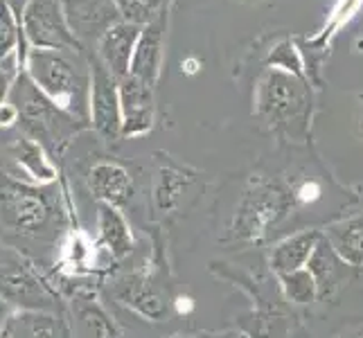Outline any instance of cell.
Masks as SVG:
<instances>
[{
  "label": "cell",
  "instance_id": "obj_14",
  "mask_svg": "<svg viewBox=\"0 0 363 338\" xmlns=\"http://www.w3.org/2000/svg\"><path fill=\"white\" fill-rule=\"evenodd\" d=\"M113 298L149 320H162L169 314V300L147 273H131L113 286Z\"/></svg>",
  "mask_w": 363,
  "mask_h": 338
},
{
  "label": "cell",
  "instance_id": "obj_15",
  "mask_svg": "<svg viewBox=\"0 0 363 338\" xmlns=\"http://www.w3.org/2000/svg\"><path fill=\"white\" fill-rule=\"evenodd\" d=\"M140 30H143L140 25L120 21L99 39V43L93 50L95 57L102 61L106 70L113 74L118 81L129 77L131 59L135 52L138 39H140Z\"/></svg>",
  "mask_w": 363,
  "mask_h": 338
},
{
  "label": "cell",
  "instance_id": "obj_1",
  "mask_svg": "<svg viewBox=\"0 0 363 338\" xmlns=\"http://www.w3.org/2000/svg\"><path fill=\"white\" fill-rule=\"evenodd\" d=\"M66 217L57 183L39 185L14 174H0V242L48 246L57 242Z\"/></svg>",
  "mask_w": 363,
  "mask_h": 338
},
{
  "label": "cell",
  "instance_id": "obj_17",
  "mask_svg": "<svg viewBox=\"0 0 363 338\" xmlns=\"http://www.w3.org/2000/svg\"><path fill=\"white\" fill-rule=\"evenodd\" d=\"M323 232L320 230H303L291 237H286L280 244H275L271 250L269 264L275 275H286L300 269H307L311 253L316 250Z\"/></svg>",
  "mask_w": 363,
  "mask_h": 338
},
{
  "label": "cell",
  "instance_id": "obj_23",
  "mask_svg": "<svg viewBox=\"0 0 363 338\" xmlns=\"http://www.w3.org/2000/svg\"><path fill=\"white\" fill-rule=\"evenodd\" d=\"M28 338H70L66 325L52 311H14Z\"/></svg>",
  "mask_w": 363,
  "mask_h": 338
},
{
  "label": "cell",
  "instance_id": "obj_26",
  "mask_svg": "<svg viewBox=\"0 0 363 338\" xmlns=\"http://www.w3.org/2000/svg\"><path fill=\"white\" fill-rule=\"evenodd\" d=\"M21 70L23 68H21L18 57H11L0 64V104L9 97V91H11V86H14L16 77L21 74Z\"/></svg>",
  "mask_w": 363,
  "mask_h": 338
},
{
  "label": "cell",
  "instance_id": "obj_25",
  "mask_svg": "<svg viewBox=\"0 0 363 338\" xmlns=\"http://www.w3.org/2000/svg\"><path fill=\"white\" fill-rule=\"evenodd\" d=\"M116 7L120 9L122 21L135 23V25H147L156 21L162 11L172 9L174 0H113Z\"/></svg>",
  "mask_w": 363,
  "mask_h": 338
},
{
  "label": "cell",
  "instance_id": "obj_3",
  "mask_svg": "<svg viewBox=\"0 0 363 338\" xmlns=\"http://www.w3.org/2000/svg\"><path fill=\"white\" fill-rule=\"evenodd\" d=\"M9 102L18 108L16 129L39 142L57 165L61 156L66 154V149L77 140V135L91 129L89 122L70 116L68 111L45 97L25 70H21L14 86H11Z\"/></svg>",
  "mask_w": 363,
  "mask_h": 338
},
{
  "label": "cell",
  "instance_id": "obj_20",
  "mask_svg": "<svg viewBox=\"0 0 363 338\" xmlns=\"http://www.w3.org/2000/svg\"><path fill=\"white\" fill-rule=\"evenodd\" d=\"M323 235L350 269L363 266V215L332 223Z\"/></svg>",
  "mask_w": 363,
  "mask_h": 338
},
{
  "label": "cell",
  "instance_id": "obj_28",
  "mask_svg": "<svg viewBox=\"0 0 363 338\" xmlns=\"http://www.w3.org/2000/svg\"><path fill=\"white\" fill-rule=\"evenodd\" d=\"M0 338H28V336H25V332H23V327H21V322H18L14 311H11V316L5 320L3 327H0Z\"/></svg>",
  "mask_w": 363,
  "mask_h": 338
},
{
  "label": "cell",
  "instance_id": "obj_11",
  "mask_svg": "<svg viewBox=\"0 0 363 338\" xmlns=\"http://www.w3.org/2000/svg\"><path fill=\"white\" fill-rule=\"evenodd\" d=\"M169 11L172 9L162 11L156 21L143 25L140 39H138L135 52H133V59H131L129 74H131V77H135L138 81L152 86V89H156V84L160 79V72H162V61H165Z\"/></svg>",
  "mask_w": 363,
  "mask_h": 338
},
{
  "label": "cell",
  "instance_id": "obj_27",
  "mask_svg": "<svg viewBox=\"0 0 363 338\" xmlns=\"http://www.w3.org/2000/svg\"><path fill=\"white\" fill-rule=\"evenodd\" d=\"M18 127V108L9 102V97L0 104V131Z\"/></svg>",
  "mask_w": 363,
  "mask_h": 338
},
{
  "label": "cell",
  "instance_id": "obj_8",
  "mask_svg": "<svg viewBox=\"0 0 363 338\" xmlns=\"http://www.w3.org/2000/svg\"><path fill=\"white\" fill-rule=\"evenodd\" d=\"M86 59L91 66V129L99 140L116 142L122 137L120 84L95 52H86Z\"/></svg>",
  "mask_w": 363,
  "mask_h": 338
},
{
  "label": "cell",
  "instance_id": "obj_12",
  "mask_svg": "<svg viewBox=\"0 0 363 338\" xmlns=\"http://www.w3.org/2000/svg\"><path fill=\"white\" fill-rule=\"evenodd\" d=\"M86 183H89L91 194L99 203L120 210L131 201L135 192V183L129 167L113 158H102L93 162L89 174H86Z\"/></svg>",
  "mask_w": 363,
  "mask_h": 338
},
{
  "label": "cell",
  "instance_id": "obj_24",
  "mask_svg": "<svg viewBox=\"0 0 363 338\" xmlns=\"http://www.w3.org/2000/svg\"><path fill=\"white\" fill-rule=\"evenodd\" d=\"M280 284H282V291L284 298L289 300L294 305H309L318 300V286L314 275H311L307 269H300L294 273H286V275H278Z\"/></svg>",
  "mask_w": 363,
  "mask_h": 338
},
{
  "label": "cell",
  "instance_id": "obj_5",
  "mask_svg": "<svg viewBox=\"0 0 363 338\" xmlns=\"http://www.w3.org/2000/svg\"><path fill=\"white\" fill-rule=\"evenodd\" d=\"M296 194L280 179H253L237 203L235 217L228 228L233 244L253 246L264 242L269 232L291 215Z\"/></svg>",
  "mask_w": 363,
  "mask_h": 338
},
{
  "label": "cell",
  "instance_id": "obj_21",
  "mask_svg": "<svg viewBox=\"0 0 363 338\" xmlns=\"http://www.w3.org/2000/svg\"><path fill=\"white\" fill-rule=\"evenodd\" d=\"M74 322H77L79 338H122L120 327L106 314V309L91 300L74 303Z\"/></svg>",
  "mask_w": 363,
  "mask_h": 338
},
{
  "label": "cell",
  "instance_id": "obj_4",
  "mask_svg": "<svg viewBox=\"0 0 363 338\" xmlns=\"http://www.w3.org/2000/svg\"><path fill=\"white\" fill-rule=\"evenodd\" d=\"M23 70L57 106L91 124V66L86 52L30 50Z\"/></svg>",
  "mask_w": 363,
  "mask_h": 338
},
{
  "label": "cell",
  "instance_id": "obj_7",
  "mask_svg": "<svg viewBox=\"0 0 363 338\" xmlns=\"http://www.w3.org/2000/svg\"><path fill=\"white\" fill-rule=\"evenodd\" d=\"M21 28L30 50L84 52L68 28L64 0H28L21 11Z\"/></svg>",
  "mask_w": 363,
  "mask_h": 338
},
{
  "label": "cell",
  "instance_id": "obj_16",
  "mask_svg": "<svg viewBox=\"0 0 363 338\" xmlns=\"http://www.w3.org/2000/svg\"><path fill=\"white\" fill-rule=\"evenodd\" d=\"M9 154L32 183H39V185L57 183L59 179L57 162L50 158L45 149L36 140H32V137L21 133L16 140L9 142Z\"/></svg>",
  "mask_w": 363,
  "mask_h": 338
},
{
  "label": "cell",
  "instance_id": "obj_30",
  "mask_svg": "<svg viewBox=\"0 0 363 338\" xmlns=\"http://www.w3.org/2000/svg\"><path fill=\"white\" fill-rule=\"evenodd\" d=\"M350 338H363V327H361V329H357V332H354L352 336H350Z\"/></svg>",
  "mask_w": 363,
  "mask_h": 338
},
{
  "label": "cell",
  "instance_id": "obj_29",
  "mask_svg": "<svg viewBox=\"0 0 363 338\" xmlns=\"http://www.w3.org/2000/svg\"><path fill=\"white\" fill-rule=\"evenodd\" d=\"M11 316V309L3 303V300H0V327H3V325H5V320Z\"/></svg>",
  "mask_w": 363,
  "mask_h": 338
},
{
  "label": "cell",
  "instance_id": "obj_19",
  "mask_svg": "<svg viewBox=\"0 0 363 338\" xmlns=\"http://www.w3.org/2000/svg\"><path fill=\"white\" fill-rule=\"evenodd\" d=\"M97 228H99V242L104 244V248L113 259H124L133 250V235L127 219L122 217L120 208L99 203Z\"/></svg>",
  "mask_w": 363,
  "mask_h": 338
},
{
  "label": "cell",
  "instance_id": "obj_10",
  "mask_svg": "<svg viewBox=\"0 0 363 338\" xmlns=\"http://www.w3.org/2000/svg\"><path fill=\"white\" fill-rule=\"evenodd\" d=\"M68 28L84 52H93L99 39L122 21L113 0H64Z\"/></svg>",
  "mask_w": 363,
  "mask_h": 338
},
{
  "label": "cell",
  "instance_id": "obj_13",
  "mask_svg": "<svg viewBox=\"0 0 363 338\" xmlns=\"http://www.w3.org/2000/svg\"><path fill=\"white\" fill-rule=\"evenodd\" d=\"M120 84V106H122V137H140L152 131L156 116V99L152 86L138 81L135 77H124Z\"/></svg>",
  "mask_w": 363,
  "mask_h": 338
},
{
  "label": "cell",
  "instance_id": "obj_18",
  "mask_svg": "<svg viewBox=\"0 0 363 338\" xmlns=\"http://www.w3.org/2000/svg\"><path fill=\"white\" fill-rule=\"evenodd\" d=\"M345 266L347 264L334 253L332 244L325 240V235H323L316 250L311 253V257L307 261V271L314 275L316 286H318V300H328L339 291Z\"/></svg>",
  "mask_w": 363,
  "mask_h": 338
},
{
  "label": "cell",
  "instance_id": "obj_9",
  "mask_svg": "<svg viewBox=\"0 0 363 338\" xmlns=\"http://www.w3.org/2000/svg\"><path fill=\"white\" fill-rule=\"evenodd\" d=\"M199 174L181 165L167 154H156V169L152 179V208L154 215L165 219L183 208L185 196H190Z\"/></svg>",
  "mask_w": 363,
  "mask_h": 338
},
{
  "label": "cell",
  "instance_id": "obj_22",
  "mask_svg": "<svg viewBox=\"0 0 363 338\" xmlns=\"http://www.w3.org/2000/svg\"><path fill=\"white\" fill-rule=\"evenodd\" d=\"M30 47L25 43L21 18L16 11L11 9L7 0H0V64L11 57H18L21 68H25V59H28Z\"/></svg>",
  "mask_w": 363,
  "mask_h": 338
},
{
  "label": "cell",
  "instance_id": "obj_2",
  "mask_svg": "<svg viewBox=\"0 0 363 338\" xmlns=\"http://www.w3.org/2000/svg\"><path fill=\"white\" fill-rule=\"evenodd\" d=\"M253 113L273 135L305 142L314 116V93L303 74L271 66L257 79Z\"/></svg>",
  "mask_w": 363,
  "mask_h": 338
},
{
  "label": "cell",
  "instance_id": "obj_6",
  "mask_svg": "<svg viewBox=\"0 0 363 338\" xmlns=\"http://www.w3.org/2000/svg\"><path fill=\"white\" fill-rule=\"evenodd\" d=\"M0 300L11 311H52L55 293L23 250L0 242Z\"/></svg>",
  "mask_w": 363,
  "mask_h": 338
}]
</instances>
